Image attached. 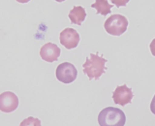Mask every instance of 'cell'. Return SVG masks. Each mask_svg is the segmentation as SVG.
<instances>
[{
	"mask_svg": "<svg viewBox=\"0 0 155 126\" xmlns=\"http://www.w3.org/2000/svg\"><path fill=\"white\" fill-rule=\"evenodd\" d=\"M106 62L107 59L99 56L98 55L90 53L89 56L86 57L85 62L82 65L84 73L88 77L89 80H99L100 77L106 72Z\"/></svg>",
	"mask_w": 155,
	"mask_h": 126,
	"instance_id": "1",
	"label": "cell"
},
{
	"mask_svg": "<svg viewBox=\"0 0 155 126\" xmlns=\"http://www.w3.org/2000/svg\"><path fill=\"white\" fill-rule=\"evenodd\" d=\"M98 123L100 126H123L126 123V116L120 109L108 107L100 111Z\"/></svg>",
	"mask_w": 155,
	"mask_h": 126,
	"instance_id": "2",
	"label": "cell"
},
{
	"mask_svg": "<svg viewBox=\"0 0 155 126\" xmlns=\"http://www.w3.org/2000/svg\"><path fill=\"white\" fill-rule=\"evenodd\" d=\"M105 30L113 36H120L127 30L128 21L124 16L115 14L106 19L104 23Z\"/></svg>",
	"mask_w": 155,
	"mask_h": 126,
	"instance_id": "3",
	"label": "cell"
},
{
	"mask_svg": "<svg viewBox=\"0 0 155 126\" xmlns=\"http://www.w3.org/2000/svg\"><path fill=\"white\" fill-rule=\"evenodd\" d=\"M56 79L63 84H71L78 77L76 67L70 62H63L59 64L55 71Z\"/></svg>",
	"mask_w": 155,
	"mask_h": 126,
	"instance_id": "4",
	"label": "cell"
},
{
	"mask_svg": "<svg viewBox=\"0 0 155 126\" xmlns=\"http://www.w3.org/2000/svg\"><path fill=\"white\" fill-rule=\"evenodd\" d=\"M59 41L63 47L67 50H72L78 47L80 43V34L76 31L74 28H65L64 30L60 32Z\"/></svg>",
	"mask_w": 155,
	"mask_h": 126,
	"instance_id": "5",
	"label": "cell"
},
{
	"mask_svg": "<svg viewBox=\"0 0 155 126\" xmlns=\"http://www.w3.org/2000/svg\"><path fill=\"white\" fill-rule=\"evenodd\" d=\"M133 97L134 94L132 89L126 85L117 86L113 93L114 102L115 104H118L120 106H125L127 104H130L132 102Z\"/></svg>",
	"mask_w": 155,
	"mask_h": 126,
	"instance_id": "6",
	"label": "cell"
},
{
	"mask_svg": "<svg viewBox=\"0 0 155 126\" xmlns=\"http://www.w3.org/2000/svg\"><path fill=\"white\" fill-rule=\"evenodd\" d=\"M18 106V96L11 91L3 92L0 95V110L4 113L14 111Z\"/></svg>",
	"mask_w": 155,
	"mask_h": 126,
	"instance_id": "7",
	"label": "cell"
},
{
	"mask_svg": "<svg viewBox=\"0 0 155 126\" xmlns=\"http://www.w3.org/2000/svg\"><path fill=\"white\" fill-rule=\"evenodd\" d=\"M60 48L53 43L45 44L40 50V56L43 60L47 62H54L58 60L60 55Z\"/></svg>",
	"mask_w": 155,
	"mask_h": 126,
	"instance_id": "8",
	"label": "cell"
},
{
	"mask_svg": "<svg viewBox=\"0 0 155 126\" xmlns=\"http://www.w3.org/2000/svg\"><path fill=\"white\" fill-rule=\"evenodd\" d=\"M68 17H69L70 21L73 24L81 25V23L84 22V21L86 18V12L84 8H82L81 6H75L70 11Z\"/></svg>",
	"mask_w": 155,
	"mask_h": 126,
	"instance_id": "9",
	"label": "cell"
},
{
	"mask_svg": "<svg viewBox=\"0 0 155 126\" xmlns=\"http://www.w3.org/2000/svg\"><path fill=\"white\" fill-rule=\"evenodd\" d=\"M91 8H95L97 11V15L107 16L110 13V9L113 8V5L109 4L108 0H95V3L91 5Z\"/></svg>",
	"mask_w": 155,
	"mask_h": 126,
	"instance_id": "10",
	"label": "cell"
},
{
	"mask_svg": "<svg viewBox=\"0 0 155 126\" xmlns=\"http://www.w3.org/2000/svg\"><path fill=\"white\" fill-rule=\"evenodd\" d=\"M21 126L23 125H41V121L37 119V118H28L27 119L23 120L22 122L21 123Z\"/></svg>",
	"mask_w": 155,
	"mask_h": 126,
	"instance_id": "11",
	"label": "cell"
},
{
	"mask_svg": "<svg viewBox=\"0 0 155 126\" xmlns=\"http://www.w3.org/2000/svg\"><path fill=\"white\" fill-rule=\"evenodd\" d=\"M111 3L114 4L116 7H125L130 0H110Z\"/></svg>",
	"mask_w": 155,
	"mask_h": 126,
	"instance_id": "12",
	"label": "cell"
},
{
	"mask_svg": "<svg viewBox=\"0 0 155 126\" xmlns=\"http://www.w3.org/2000/svg\"><path fill=\"white\" fill-rule=\"evenodd\" d=\"M149 48H150V51H151L152 55H154V56H155V38L152 40V42L150 43Z\"/></svg>",
	"mask_w": 155,
	"mask_h": 126,
	"instance_id": "13",
	"label": "cell"
},
{
	"mask_svg": "<svg viewBox=\"0 0 155 126\" xmlns=\"http://www.w3.org/2000/svg\"><path fill=\"white\" fill-rule=\"evenodd\" d=\"M150 110H151V113L155 114V95L153 96L151 103H150Z\"/></svg>",
	"mask_w": 155,
	"mask_h": 126,
	"instance_id": "14",
	"label": "cell"
},
{
	"mask_svg": "<svg viewBox=\"0 0 155 126\" xmlns=\"http://www.w3.org/2000/svg\"><path fill=\"white\" fill-rule=\"evenodd\" d=\"M16 1H18V3H27L30 1V0H16Z\"/></svg>",
	"mask_w": 155,
	"mask_h": 126,
	"instance_id": "15",
	"label": "cell"
},
{
	"mask_svg": "<svg viewBox=\"0 0 155 126\" xmlns=\"http://www.w3.org/2000/svg\"><path fill=\"white\" fill-rule=\"evenodd\" d=\"M54 1H56V2H63V1H65V0H54Z\"/></svg>",
	"mask_w": 155,
	"mask_h": 126,
	"instance_id": "16",
	"label": "cell"
}]
</instances>
